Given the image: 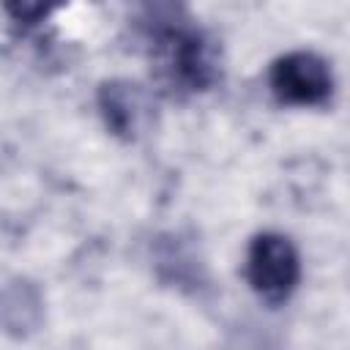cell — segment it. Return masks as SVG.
<instances>
[{
	"label": "cell",
	"mask_w": 350,
	"mask_h": 350,
	"mask_svg": "<svg viewBox=\"0 0 350 350\" xmlns=\"http://www.w3.org/2000/svg\"><path fill=\"white\" fill-rule=\"evenodd\" d=\"M271 93L284 107H325L334 96V74L314 52H287L271 63Z\"/></svg>",
	"instance_id": "7a4b0ae2"
},
{
	"label": "cell",
	"mask_w": 350,
	"mask_h": 350,
	"mask_svg": "<svg viewBox=\"0 0 350 350\" xmlns=\"http://www.w3.org/2000/svg\"><path fill=\"white\" fill-rule=\"evenodd\" d=\"M44 301L36 284L14 279L0 287V328L11 336H27L41 325Z\"/></svg>",
	"instance_id": "277c9868"
},
{
	"label": "cell",
	"mask_w": 350,
	"mask_h": 350,
	"mask_svg": "<svg viewBox=\"0 0 350 350\" xmlns=\"http://www.w3.org/2000/svg\"><path fill=\"white\" fill-rule=\"evenodd\" d=\"M246 282L271 306L284 304L301 282V257L282 232H257L246 252Z\"/></svg>",
	"instance_id": "6da1fadb"
},
{
	"label": "cell",
	"mask_w": 350,
	"mask_h": 350,
	"mask_svg": "<svg viewBox=\"0 0 350 350\" xmlns=\"http://www.w3.org/2000/svg\"><path fill=\"white\" fill-rule=\"evenodd\" d=\"M98 112L115 137L131 142L148 129L153 104L142 85L131 79H107L98 85Z\"/></svg>",
	"instance_id": "3957f363"
},
{
	"label": "cell",
	"mask_w": 350,
	"mask_h": 350,
	"mask_svg": "<svg viewBox=\"0 0 350 350\" xmlns=\"http://www.w3.org/2000/svg\"><path fill=\"white\" fill-rule=\"evenodd\" d=\"M63 3L66 0H3V8L16 25H38Z\"/></svg>",
	"instance_id": "5b68a950"
}]
</instances>
